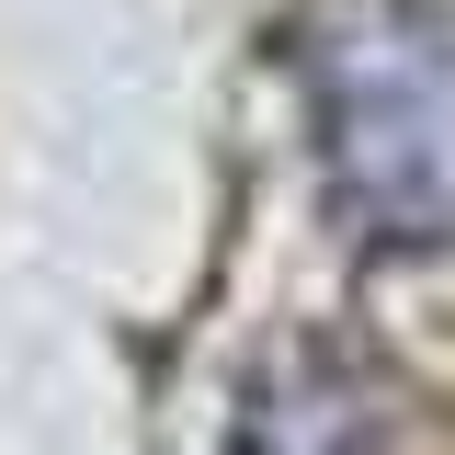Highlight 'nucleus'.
<instances>
[{"label":"nucleus","instance_id":"obj_1","mask_svg":"<svg viewBox=\"0 0 455 455\" xmlns=\"http://www.w3.org/2000/svg\"><path fill=\"white\" fill-rule=\"evenodd\" d=\"M296 92L364 251H455V0H319Z\"/></svg>","mask_w":455,"mask_h":455},{"label":"nucleus","instance_id":"obj_2","mask_svg":"<svg viewBox=\"0 0 455 455\" xmlns=\"http://www.w3.org/2000/svg\"><path fill=\"white\" fill-rule=\"evenodd\" d=\"M398 387L353 341H284L239 398V455H387Z\"/></svg>","mask_w":455,"mask_h":455}]
</instances>
